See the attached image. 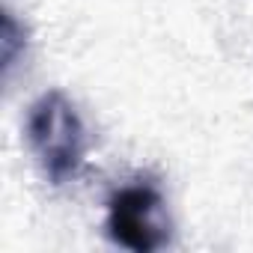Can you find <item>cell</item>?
<instances>
[{"label": "cell", "instance_id": "3", "mask_svg": "<svg viewBox=\"0 0 253 253\" xmlns=\"http://www.w3.org/2000/svg\"><path fill=\"white\" fill-rule=\"evenodd\" d=\"M24 54H27V27L6 6L0 15V72H3V78L12 75V69L21 63Z\"/></svg>", "mask_w": 253, "mask_h": 253}, {"label": "cell", "instance_id": "2", "mask_svg": "<svg viewBox=\"0 0 253 253\" xmlns=\"http://www.w3.org/2000/svg\"><path fill=\"white\" fill-rule=\"evenodd\" d=\"M107 238L131 253H155L170 241V217L161 191L152 182H134L107 200Z\"/></svg>", "mask_w": 253, "mask_h": 253}, {"label": "cell", "instance_id": "1", "mask_svg": "<svg viewBox=\"0 0 253 253\" xmlns=\"http://www.w3.org/2000/svg\"><path fill=\"white\" fill-rule=\"evenodd\" d=\"M27 140L51 185L78 176L86 155V128L72 98L60 89L42 92L27 116Z\"/></svg>", "mask_w": 253, "mask_h": 253}]
</instances>
